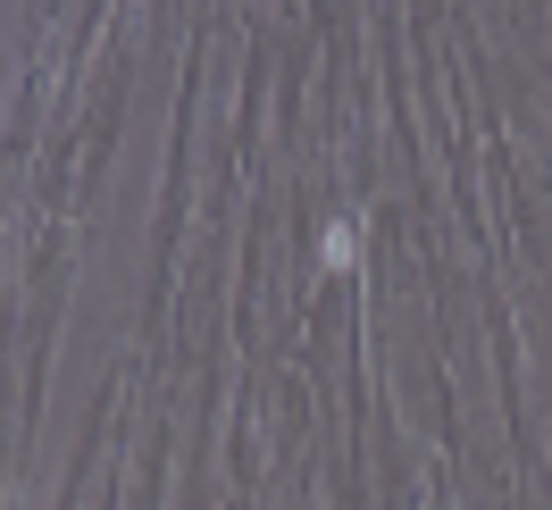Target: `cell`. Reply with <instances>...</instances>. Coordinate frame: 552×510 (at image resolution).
<instances>
[{
	"label": "cell",
	"mask_w": 552,
	"mask_h": 510,
	"mask_svg": "<svg viewBox=\"0 0 552 510\" xmlns=\"http://www.w3.org/2000/svg\"><path fill=\"white\" fill-rule=\"evenodd\" d=\"M327 260H335V268H352V260H360V226H352V218L327 226Z\"/></svg>",
	"instance_id": "6da1fadb"
}]
</instances>
